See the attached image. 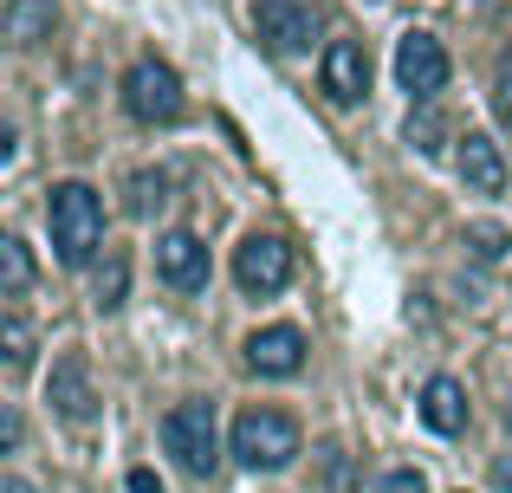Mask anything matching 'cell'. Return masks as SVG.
<instances>
[{
    "mask_svg": "<svg viewBox=\"0 0 512 493\" xmlns=\"http://www.w3.org/2000/svg\"><path fill=\"white\" fill-rule=\"evenodd\" d=\"M46 228H52V253L59 266H91L104 247V202L85 182H59L46 202Z\"/></svg>",
    "mask_w": 512,
    "mask_h": 493,
    "instance_id": "6da1fadb",
    "label": "cell"
},
{
    "mask_svg": "<svg viewBox=\"0 0 512 493\" xmlns=\"http://www.w3.org/2000/svg\"><path fill=\"white\" fill-rule=\"evenodd\" d=\"M299 422L286 416V409H247V416L234 422V461L240 468H260V474H279L299 461Z\"/></svg>",
    "mask_w": 512,
    "mask_h": 493,
    "instance_id": "7a4b0ae2",
    "label": "cell"
},
{
    "mask_svg": "<svg viewBox=\"0 0 512 493\" xmlns=\"http://www.w3.org/2000/svg\"><path fill=\"white\" fill-rule=\"evenodd\" d=\"M163 448L175 455V468L182 474H214V461H221V442H214V403H175L163 416Z\"/></svg>",
    "mask_w": 512,
    "mask_h": 493,
    "instance_id": "3957f363",
    "label": "cell"
},
{
    "mask_svg": "<svg viewBox=\"0 0 512 493\" xmlns=\"http://www.w3.org/2000/svg\"><path fill=\"white\" fill-rule=\"evenodd\" d=\"M124 111L137 124H175L182 117V78L163 59H137L124 72Z\"/></svg>",
    "mask_w": 512,
    "mask_h": 493,
    "instance_id": "277c9868",
    "label": "cell"
},
{
    "mask_svg": "<svg viewBox=\"0 0 512 493\" xmlns=\"http://www.w3.org/2000/svg\"><path fill=\"white\" fill-rule=\"evenodd\" d=\"M234 279H240V292H253V299H273V292H286V279H292V247L279 241V234H253V241H240Z\"/></svg>",
    "mask_w": 512,
    "mask_h": 493,
    "instance_id": "5b68a950",
    "label": "cell"
},
{
    "mask_svg": "<svg viewBox=\"0 0 512 493\" xmlns=\"http://www.w3.org/2000/svg\"><path fill=\"white\" fill-rule=\"evenodd\" d=\"M396 85L409 91L415 104H428L441 85H448V52H441L435 33H409L396 46Z\"/></svg>",
    "mask_w": 512,
    "mask_h": 493,
    "instance_id": "8992f818",
    "label": "cell"
},
{
    "mask_svg": "<svg viewBox=\"0 0 512 493\" xmlns=\"http://www.w3.org/2000/svg\"><path fill=\"white\" fill-rule=\"evenodd\" d=\"M253 33L273 52H305L318 33V13H312V0H260L253 7Z\"/></svg>",
    "mask_w": 512,
    "mask_h": 493,
    "instance_id": "52a82bcc",
    "label": "cell"
},
{
    "mask_svg": "<svg viewBox=\"0 0 512 493\" xmlns=\"http://www.w3.org/2000/svg\"><path fill=\"white\" fill-rule=\"evenodd\" d=\"M46 396H52V409H59L65 422H91V416H98V390H91V364H85V351H65L59 364H52Z\"/></svg>",
    "mask_w": 512,
    "mask_h": 493,
    "instance_id": "ba28073f",
    "label": "cell"
},
{
    "mask_svg": "<svg viewBox=\"0 0 512 493\" xmlns=\"http://www.w3.org/2000/svg\"><path fill=\"white\" fill-rule=\"evenodd\" d=\"M247 364L260 377H299L305 370V331L299 325H266L247 338Z\"/></svg>",
    "mask_w": 512,
    "mask_h": 493,
    "instance_id": "9c48e42d",
    "label": "cell"
},
{
    "mask_svg": "<svg viewBox=\"0 0 512 493\" xmlns=\"http://www.w3.org/2000/svg\"><path fill=\"white\" fill-rule=\"evenodd\" d=\"M156 273H163V286H175V292H201L208 286V247H201L195 234H163V241H156Z\"/></svg>",
    "mask_w": 512,
    "mask_h": 493,
    "instance_id": "30bf717a",
    "label": "cell"
},
{
    "mask_svg": "<svg viewBox=\"0 0 512 493\" xmlns=\"http://www.w3.org/2000/svg\"><path fill=\"white\" fill-rule=\"evenodd\" d=\"M325 91L331 104H357L370 91V59H363L357 39H331L325 46Z\"/></svg>",
    "mask_w": 512,
    "mask_h": 493,
    "instance_id": "8fae6325",
    "label": "cell"
},
{
    "mask_svg": "<svg viewBox=\"0 0 512 493\" xmlns=\"http://www.w3.org/2000/svg\"><path fill=\"white\" fill-rule=\"evenodd\" d=\"M461 182H467V195H500L506 189V156L487 130H467L461 137Z\"/></svg>",
    "mask_w": 512,
    "mask_h": 493,
    "instance_id": "7c38bea8",
    "label": "cell"
},
{
    "mask_svg": "<svg viewBox=\"0 0 512 493\" xmlns=\"http://www.w3.org/2000/svg\"><path fill=\"white\" fill-rule=\"evenodd\" d=\"M422 422L435 435H461L467 429V390L454 377H428V390H422Z\"/></svg>",
    "mask_w": 512,
    "mask_h": 493,
    "instance_id": "4fadbf2b",
    "label": "cell"
},
{
    "mask_svg": "<svg viewBox=\"0 0 512 493\" xmlns=\"http://www.w3.org/2000/svg\"><path fill=\"white\" fill-rule=\"evenodd\" d=\"M52 26H59L52 0H7V39L13 46H39V39H52Z\"/></svg>",
    "mask_w": 512,
    "mask_h": 493,
    "instance_id": "5bb4252c",
    "label": "cell"
},
{
    "mask_svg": "<svg viewBox=\"0 0 512 493\" xmlns=\"http://www.w3.org/2000/svg\"><path fill=\"white\" fill-rule=\"evenodd\" d=\"M0 351H7V370L20 377V370H33V325H26V312H7L0 318Z\"/></svg>",
    "mask_w": 512,
    "mask_h": 493,
    "instance_id": "9a60e30c",
    "label": "cell"
},
{
    "mask_svg": "<svg viewBox=\"0 0 512 493\" xmlns=\"http://www.w3.org/2000/svg\"><path fill=\"white\" fill-rule=\"evenodd\" d=\"M33 286V260H26V241H0V292H7V299H20V292Z\"/></svg>",
    "mask_w": 512,
    "mask_h": 493,
    "instance_id": "2e32d148",
    "label": "cell"
},
{
    "mask_svg": "<svg viewBox=\"0 0 512 493\" xmlns=\"http://www.w3.org/2000/svg\"><path fill=\"white\" fill-rule=\"evenodd\" d=\"M124 292H130V260H124V253H111V260H104V273H98V305H104V312H117V305H124Z\"/></svg>",
    "mask_w": 512,
    "mask_h": 493,
    "instance_id": "e0dca14e",
    "label": "cell"
},
{
    "mask_svg": "<svg viewBox=\"0 0 512 493\" xmlns=\"http://www.w3.org/2000/svg\"><path fill=\"white\" fill-rule=\"evenodd\" d=\"M169 202V176H130V215H156V208Z\"/></svg>",
    "mask_w": 512,
    "mask_h": 493,
    "instance_id": "ac0fdd59",
    "label": "cell"
},
{
    "mask_svg": "<svg viewBox=\"0 0 512 493\" xmlns=\"http://www.w3.org/2000/svg\"><path fill=\"white\" fill-rule=\"evenodd\" d=\"M493 111L500 124H512V52H500V72H493Z\"/></svg>",
    "mask_w": 512,
    "mask_h": 493,
    "instance_id": "d6986e66",
    "label": "cell"
},
{
    "mask_svg": "<svg viewBox=\"0 0 512 493\" xmlns=\"http://www.w3.org/2000/svg\"><path fill=\"white\" fill-rule=\"evenodd\" d=\"M409 143H415V150H428V156H435V150H441V117H435V111L409 117Z\"/></svg>",
    "mask_w": 512,
    "mask_h": 493,
    "instance_id": "ffe728a7",
    "label": "cell"
},
{
    "mask_svg": "<svg viewBox=\"0 0 512 493\" xmlns=\"http://www.w3.org/2000/svg\"><path fill=\"white\" fill-rule=\"evenodd\" d=\"M467 241H474V253H480V260H500V253L512 247V234H506V228H474Z\"/></svg>",
    "mask_w": 512,
    "mask_h": 493,
    "instance_id": "44dd1931",
    "label": "cell"
},
{
    "mask_svg": "<svg viewBox=\"0 0 512 493\" xmlns=\"http://www.w3.org/2000/svg\"><path fill=\"white\" fill-rule=\"evenodd\" d=\"M376 493H428V481H422L415 468H396V474H389V481L376 487Z\"/></svg>",
    "mask_w": 512,
    "mask_h": 493,
    "instance_id": "7402d4cb",
    "label": "cell"
},
{
    "mask_svg": "<svg viewBox=\"0 0 512 493\" xmlns=\"http://www.w3.org/2000/svg\"><path fill=\"white\" fill-rule=\"evenodd\" d=\"M0 448H7V455H13V448H20V416H13V409H7V416H0Z\"/></svg>",
    "mask_w": 512,
    "mask_h": 493,
    "instance_id": "603a6c76",
    "label": "cell"
},
{
    "mask_svg": "<svg viewBox=\"0 0 512 493\" xmlns=\"http://www.w3.org/2000/svg\"><path fill=\"white\" fill-rule=\"evenodd\" d=\"M130 493H163V481L150 468H130Z\"/></svg>",
    "mask_w": 512,
    "mask_h": 493,
    "instance_id": "cb8c5ba5",
    "label": "cell"
},
{
    "mask_svg": "<svg viewBox=\"0 0 512 493\" xmlns=\"http://www.w3.org/2000/svg\"><path fill=\"white\" fill-rule=\"evenodd\" d=\"M493 481H500V487L512 493V455H500V461H493Z\"/></svg>",
    "mask_w": 512,
    "mask_h": 493,
    "instance_id": "d4e9b609",
    "label": "cell"
},
{
    "mask_svg": "<svg viewBox=\"0 0 512 493\" xmlns=\"http://www.w3.org/2000/svg\"><path fill=\"white\" fill-rule=\"evenodd\" d=\"M7 493H26V481H7Z\"/></svg>",
    "mask_w": 512,
    "mask_h": 493,
    "instance_id": "484cf974",
    "label": "cell"
}]
</instances>
